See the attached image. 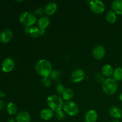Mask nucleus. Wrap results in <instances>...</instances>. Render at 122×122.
Segmentation results:
<instances>
[{"label":"nucleus","instance_id":"nucleus-1","mask_svg":"<svg viewBox=\"0 0 122 122\" xmlns=\"http://www.w3.org/2000/svg\"><path fill=\"white\" fill-rule=\"evenodd\" d=\"M36 71L42 77H49L52 70V64L47 60L41 59L38 61L35 66Z\"/></svg>","mask_w":122,"mask_h":122},{"label":"nucleus","instance_id":"nucleus-2","mask_svg":"<svg viewBox=\"0 0 122 122\" xmlns=\"http://www.w3.org/2000/svg\"><path fill=\"white\" fill-rule=\"evenodd\" d=\"M46 102L50 109L56 112L61 110L64 106L63 98L61 97L54 94L50 95L47 98Z\"/></svg>","mask_w":122,"mask_h":122},{"label":"nucleus","instance_id":"nucleus-3","mask_svg":"<svg viewBox=\"0 0 122 122\" xmlns=\"http://www.w3.org/2000/svg\"><path fill=\"white\" fill-rule=\"evenodd\" d=\"M102 91L107 95H113L118 89V83L113 78H107L102 83Z\"/></svg>","mask_w":122,"mask_h":122},{"label":"nucleus","instance_id":"nucleus-4","mask_svg":"<svg viewBox=\"0 0 122 122\" xmlns=\"http://www.w3.org/2000/svg\"><path fill=\"white\" fill-rule=\"evenodd\" d=\"M19 20L25 26L31 27L37 22L36 16L33 13L29 11H25L21 13L19 17Z\"/></svg>","mask_w":122,"mask_h":122},{"label":"nucleus","instance_id":"nucleus-5","mask_svg":"<svg viewBox=\"0 0 122 122\" xmlns=\"http://www.w3.org/2000/svg\"><path fill=\"white\" fill-rule=\"evenodd\" d=\"M64 112L70 116H75L79 113V107L75 102L72 101H66L63 106Z\"/></svg>","mask_w":122,"mask_h":122},{"label":"nucleus","instance_id":"nucleus-6","mask_svg":"<svg viewBox=\"0 0 122 122\" xmlns=\"http://www.w3.org/2000/svg\"><path fill=\"white\" fill-rule=\"evenodd\" d=\"M89 7L93 13L97 14H100L105 10V5L104 2L99 0H92L89 2Z\"/></svg>","mask_w":122,"mask_h":122},{"label":"nucleus","instance_id":"nucleus-7","mask_svg":"<svg viewBox=\"0 0 122 122\" xmlns=\"http://www.w3.org/2000/svg\"><path fill=\"white\" fill-rule=\"evenodd\" d=\"M85 72L81 69H77L74 70L70 75V79L73 83H77L81 82L85 78Z\"/></svg>","mask_w":122,"mask_h":122},{"label":"nucleus","instance_id":"nucleus-8","mask_svg":"<svg viewBox=\"0 0 122 122\" xmlns=\"http://www.w3.org/2000/svg\"><path fill=\"white\" fill-rule=\"evenodd\" d=\"M50 23V18L48 16H42L38 19L37 21V26L38 28L40 29L41 35L45 33V28L49 26Z\"/></svg>","mask_w":122,"mask_h":122},{"label":"nucleus","instance_id":"nucleus-9","mask_svg":"<svg viewBox=\"0 0 122 122\" xmlns=\"http://www.w3.org/2000/svg\"><path fill=\"white\" fill-rule=\"evenodd\" d=\"M15 66L14 61L11 58H6L2 61L1 64V68L3 71L8 73L11 71L13 70Z\"/></svg>","mask_w":122,"mask_h":122},{"label":"nucleus","instance_id":"nucleus-10","mask_svg":"<svg viewBox=\"0 0 122 122\" xmlns=\"http://www.w3.org/2000/svg\"><path fill=\"white\" fill-rule=\"evenodd\" d=\"M93 56L96 60H101L104 58L106 54V49L104 46L101 45H98L95 46L92 51Z\"/></svg>","mask_w":122,"mask_h":122},{"label":"nucleus","instance_id":"nucleus-11","mask_svg":"<svg viewBox=\"0 0 122 122\" xmlns=\"http://www.w3.org/2000/svg\"><path fill=\"white\" fill-rule=\"evenodd\" d=\"M13 33L11 30L9 29L4 30L0 33V41L3 43H8L11 40Z\"/></svg>","mask_w":122,"mask_h":122},{"label":"nucleus","instance_id":"nucleus-12","mask_svg":"<svg viewBox=\"0 0 122 122\" xmlns=\"http://www.w3.org/2000/svg\"><path fill=\"white\" fill-rule=\"evenodd\" d=\"M15 120L17 122H30V116L26 111H20L17 114Z\"/></svg>","mask_w":122,"mask_h":122},{"label":"nucleus","instance_id":"nucleus-13","mask_svg":"<svg viewBox=\"0 0 122 122\" xmlns=\"http://www.w3.org/2000/svg\"><path fill=\"white\" fill-rule=\"evenodd\" d=\"M109 114L111 117L115 119H120L122 116V110L120 107L113 106L110 108Z\"/></svg>","mask_w":122,"mask_h":122},{"label":"nucleus","instance_id":"nucleus-14","mask_svg":"<svg viewBox=\"0 0 122 122\" xmlns=\"http://www.w3.org/2000/svg\"><path fill=\"white\" fill-rule=\"evenodd\" d=\"M57 9V5L56 2H51L46 5L44 8V13L47 15H52L56 12Z\"/></svg>","mask_w":122,"mask_h":122},{"label":"nucleus","instance_id":"nucleus-15","mask_svg":"<svg viewBox=\"0 0 122 122\" xmlns=\"http://www.w3.org/2000/svg\"><path fill=\"white\" fill-rule=\"evenodd\" d=\"M54 112L50 108H44L40 113V117L44 120H49L54 116Z\"/></svg>","mask_w":122,"mask_h":122},{"label":"nucleus","instance_id":"nucleus-16","mask_svg":"<svg viewBox=\"0 0 122 122\" xmlns=\"http://www.w3.org/2000/svg\"><path fill=\"white\" fill-rule=\"evenodd\" d=\"M112 9L116 14L122 15V0H114L113 1Z\"/></svg>","mask_w":122,"mask_h":122},{"label":"nucleus","instance_id":"nucleus-17","mask_svg":"<svg viewBox=\"0 0 122 122\" xmlns=\"http://www.w3.org/2000/svg\"><path fill=\"white\" fill-rule=\"evenodd\" d=\"M98 119V114L94 110H90L85 115V122H96Z\"/></svg>","mask_w":122,"mask_h":122},{"label":"nucleus","instance_id":"nucleus-18","mask_svg":"<svg viewBox=\"0 0 122 122\" xmlns=\"http://www.w3.org/2000/svg\"><path fill=\"white\" fill-rule=\"evenodd\" d=\"M113 72H114V70L112 66H111L110 64H106L102 67V74L106 77L110 78V77L113 75Z\"/></svg>","mask_w":122,"mask_h":122},{"label":"nucleus","instance_id":"nucleus-19","mask_svg":"<svg viewBox=\"0 0 122 122\" xmlns=\"http://www.w3.org/2000/svg\"><path fill=\"white\" fill-rule=\"evenodd\" d=\"M62 98L63 100H66V101H70L71 98L73 97L74 95V92L70 88H65L64 92L62 94Z\"/></svg>","mask_w":122,"mask_h":122},{"label":"nucleus","instance_id":"nucleus-20","mask_svg":"<svg viewBox=\"0 0 122 122\" xmlns=\"http://www.w3.org/2000/svg\"><path fill=\"white\" fill-rule=\"evenodd\" d=\"M106 18L107 22L111 24L115 23L117 20L116 14L113 10H110L107 12Z\"/></svg>","mask_w":122,"mask_h":122},{"label":"nucleus","instance_id":"nucleus-21","mask_svg":"<svg viewBox=\"0 0 122 122\" xmlns=\"http://www.w3.org/2000/svg\"><path fill=\"white\" fill-rule=\"evenodd\" d=\"M29 35L31 36L33 38H37L39 36L41 35V30L36 26H31L29 28Z\"/></svg>","mask_w":122,"mask_h":122},{"label":"nucleus","instance_id":"nucleus-22","mask_svg":"<svg viewBox=\"0 0 122 122\" xmlns=\"http://www.w3.org/2000/svg\"><path fill=\"white\" fill-rule=\"evenodd\" d=\"M7 113L11 116H14L17 112V107L13 102H10L8 104L7 107Z\"/></svg>","mask_w":122,"mask_h":122},{"label":"nucleus","instance_id":"nucleus-23","mask_svg":"<svg viewBox=\"0 0 122 122\" xmlns=\"http://www.w3.org/2000/svg\"><path fill=\"white\" fill-rule=\"evenodd\" d=\"M113 79L117 82L122 81V68L117 67L114 70L113 72Z\"/></svg>","mask_w":122,"mask_h":122},{"label":"nucleus","instance_id":"nucleus-24","mask_svg":"<svg viewBox=\"0 0 122 122\" xmlns=\"http://www.w3.org/2000/svg\"><path fill=\"white\" fill-rule=\"evenodd\" d=\"M61 73L59 70H54L52 71L51 75H50V78L51 79L54 80V81H58L60 78Z\"/></svg>","mask_w":122,"mask_h":122},{"label":"nucleus","instance_id":"nucleus-25","mask_svg":"<svg viewBox=\"0 0 122 122\" xmlns=\"http://www.w3.org/2000/svg\"><path fill=\"white\" fill-rule=\"evenodd\" d=\"M94 78H95V81H97L98 83H102L105 81V78L104 76L101 73H97L95 74V76H94Z\"/></svg>","mask_w":122,"mask_h":122},{"label":"nucleus","instance_id":"nucleus-26","mask_svg":"<svg viewBox=\"0 0 122 122\" xmlns=\"http://www.w3.org/2000/svg\"><path fill=\"white\" fill-rule=\"evenodd\" d=\"M65 117H66L65 113H64V112H63L62 110H60L56 112V117L58 120L61 121V120H64Z\"/></svg>","mask_w":122,"mask_h":122},{"label":"nucleus","instance_id":"nucleus-27","mask_svg":"<svg viewBox=\"0 0 122 122\" xmlns=\"http://www.w3.org/2000/svg\"><path fill=\"white\" fill-rule=\"evenodd\" d=\"M42 83L45 87L50 86L51 84V78H50L49 77H42Z\"/></svg>","mask_w":122,"mask_h":122},{"label":"nucleus","instance_id":"nucleus-28","mask_svg":"<svg viewBox=\"0 0 122 122\" xmlns=\"http://www.w3.org/2000/svg\"><path fill=\"white\" fill-rule=\"evenodd\" d=\"M64 89H65V88H64V85L62 84H58L57 85V88H56V90H57V93L60 95H62V94L64 92Z\"/></svg>","mask_w":122,"mask_h":122},{"label":"nucleus","instance_id":"nucleus-29","mask_svg":"<svg viewBox=\"0 0 122 122\" xmlns=\"http://www.w3.org/2000/svg\"><path fill=\"white\" fill-rule=\"evenodd\" d=\"M44 13V9L41 7H38L34 11V14L35 15H42Z\"/></svg>","mask_w":122,"mask_h":122},{"label":"nucleus","instance_id":"nucleus-30","mask_svg":"<svg viewBox=\"0 0 122 122\" xmlns=\"http://www.w3.org/2000/svg\"><path fill=\"white\" fill-rule=\"evenodd\" d=\"M5 107V102L2 100L0 99V111L2 110Z\"/></svg>","mask_w":122,"mask_h":122},{"label":"nucleus","instance_id":"nucleus-31","mask_svg":"<svg viewBox=\"0 0 122 122\" xmlns=\"http://www.w3.org/2000/svg\"><path fill=\"white\" fill-rule=\"evenodd\" d=\"M29 28L30 27L29 26H25V29H24V32L26 34H28L29 35Z\"/></svg>","mask_w":122,"mask_h":122},{"label":"nucleus","instance_id":"nucleus-32","mask_svg":"<svg viewBox=\"0 0 122 122\" xmlns=\"http://www.w3.org/2000/svg\"><path fill=\"white\" fill-rule=\"evenodd\" d=\"M5 96V94L4 92L2 90H0V97L3 98Z\"/></svg>","mask_w":122,"mask_h":122},{"label":"nucleus","instance_id":"nucleus-33","mask_svg":"<svg viewBox=\"0 0 122 122\" xmlns=\"http://www.w3.org/2000/svg\"><path fill=\"white\" fill-rule=\"evenodd\" d=\"M16 120L14 119V118H10L8 120V122H15Z\"/></svg>","mask_w":122,"mask_h":122},{"label":"nucleus","instance_id":"nucleus-34","mask_svg":"<svg viewBox=\"0 0 122 122\" xmlns=\"http://www.w3.org/2000/svg\"><path fill=\"white\" fill-rule=\"evenodd\" d=\"M119 99H120V101L122 102V92L120 94V95H119Z\"/></svg>","mask_w":122,"mask_h":122},{"label":"nucleus","instance_id":"nucleus-35","mask_svg":"<svg viewBox=\"0 0 122 122\" xmlns=\"http://www.w3.org/2000/svg\"><path fill=\"white\" fill-rule=\"evenodd\" d=\"M112 122H120L117 120H113V121H112Z\"/></svg>","mask_w":122,"mask_h":122},{"label":"nucleus","instance_id":"nucleus-36","mask_svg":"<svg viewBox=\"0 0 122 122\" xmlns=\"http://www.w3.org/2000/svg\"></svg>","mask_w":122,"mask_h":122}]
</instances>
